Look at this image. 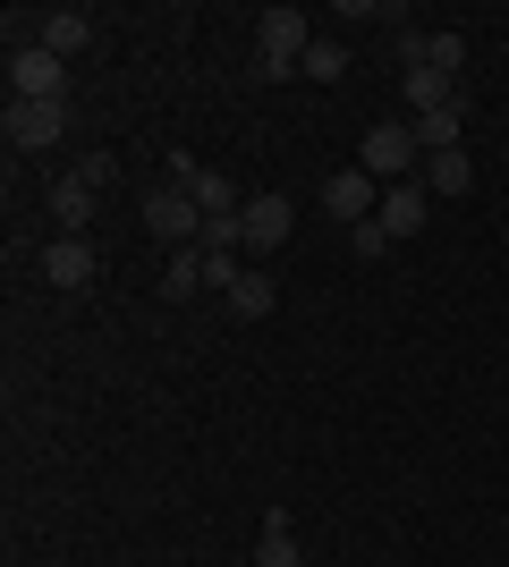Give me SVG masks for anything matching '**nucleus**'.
<instances>
[{
    "label": "nucleus",
    "instance_id": "f257e3e1",
    "mask_svg": "<svg viewBox=\"0 0 509 567\" xmlns=\"http://www.w3.org/2000/svg\"><path fill=\"white\" fill-rule=\"evenodd\" d=\"M306 51H315V34H306V9H264L255 18V76H297L306 69Z\"/></svg>",
    "mask_w": 509,
    "mask_h": 567
},
{
    "label": "nucleus",
    "instance_id": "f03ea898",
    "mask_svg": "<svg viewBox=\"0 0 509 567\" xmlns=\"http://www.w3.org/2000/svg\"><path fill=\"white\" fill-rule=\"evenodd\" d=\"M357 169H365V178H383V187L416 178V169H425V144H416V127H408V118H383V127H365Z\"/></svg>",
    "mask_w": 509,
    "mask_h": 567
},
{
    "label": "nucleus",
    "instance_id": "7ed1b4c3",
    "mask_svg": "<svg viewBox=\"0 0 509 567\" xmlns=\"http://www.w3.org/2000/svg\"><path fill=\"white\" fill-rule=\"evenodd\" d=\"M145 229L153 237H170V246H204V204H195L187 187H145Z\"/></svg>",
    "mask_w": 509,
    "mask_h": 567
},
{
    "label": "nucleus",
    "instance_id": "20e7f679",
    "mask_svg": "<svg viewBox=\"0 0 509 567\" xmlns=\"http://www.w3.org/2000/svg\"><path fill=\"white\" fill-rule=\"evenodd\" d=\"M60 76H69L60 51H43V43L9 51V94H18V102H69V94H60Z\"/></svg>",
    "mask_w": 509,
    "mask_h": 567
},
{
    "label": "nucleus",
    "instance_id": "39448f33",
    "mask_svg": "<svg viewBox=\"0 0 509 567\" xmlns=\"http://www.w3.org/2000/svg\"><path fill=\"white\" fill-rule=\"evenodd\" d=\"M170 187H187L195 204H204V220H230V213H246V204H238V187H230V169H204L195 153H170Z\"/></svg>",
    "mask_w": 509,
    "mask_h": 567
},
{
    "label": "nucleus",
    "instance_id": "423d86ee",
    "mask_svg": "<svg viewBox=\"0 0 509 567\" xmlns=\"http://www.w3.org/2000/svg\"><path fill=\"white\" fill-rule=\"evenodd\" d=\"M0 127H9V144H18V153H51V144L69 136V102H9V118H0Z\"/></svg>",
    "mask_w": 509,
    "mask_h": 567
},
{
    "label": "nucleus",
    "instance_id": "0eeeda50",
    "mask_svg": "<svg viewBox=\"0 0 509 567\" xmlns=\"http://www.w3.org/2000/svg\"><path fill=\"white\" fill-rule=\"evenodd\" d=\"M323 213L339 220V229H357V220L383 213V178H365V169H339L332 187H323Z\"/></svg>",
    "mask_w": 509,
    "mask_h": 567
},
{
    "label": "nucleus",
    "instance_id": "6e6552de",
    "mask_svg": "<svg viewBox=\"0 0 509 567\" xmlns=\"http://www.w3.org/2000/svg\"><path fill=\"white\" fill-rule=\"evenodd\" d=\"M238 229H246V255H281L289 246V195H246Z\"/></svg>",
    "mask_w": 509,
    "mask_h": 567
},
{
    "label": "nucleus",
    "instance_id": "1a4fd4ad",
    "mask_svg": "<svg viewBox=\"0 0 509 567\" xmlns=\"http://www.w3.org/2000/svg\"><path fill=\"white\" fill-rule=\"evenodd\" d=\"M102 255H94V237H51L43 246V280L51 288H94Z\"/></svg>",
    "mask_w": 509,
    "mask_h": 567
},
{
    "label": "nucleus",
    "instance_id": "9d476101",
    "mask_svg": "<svg viewBox=\"0 0 509 567\" xmlns=\"http://www.w3.org/2000/svg\"><path fill=\"white\" fill-rule=\"evenodd\" d=\"M34 43L77 60V51H94V18H85V9H43V18H34Z\"/></svg>",
    "mask_w": 509,
    "mask_h": 567
},
{
    "label": "nucleus",
    "instance_id": "9b49d317",
    "mask_svg": "<svg viewBox=\"0 0 509 567\" xmlns=\"http://www.w3.org/2000/svg\"><path fill=\"white\" fill-rule=\"evenodd\" d=\"M94 204H102V195L85 187L77 169H69V178H51V220H60L69 237H85V229H94Z\"/></svg>",
    "mask_w": 509,
    "mask_h": 567
},
{
    "label": "nucleus",
    "instance_id": "f8f14e48",
    "mask_svg": "<svg viewBox=\"0 0 509 567\" xmlns=\"http://www.w3.org/2000/svg\"><path fill=\"white\" fill-rule=\"evenodd\" d=\"M374 220H383L390 237H416V229H425V178H399V187H383V213H374Z\"/></svg>",
    "mask_w": 509,
    "mask_h": 567
},
{
    "label": "nucleus",
    "instance_id": "ddd939ff",
    "mask_svg": "<svg viewBox=\"0 0 509 567\" xmlns=\"http://www.w3.org/2000/svg\"><path fill=\"white\" fill-rule=\"evenodd\" d=\"M416 178H425V195H467V187H476V162H467V144H459V153H425Z\"/></svg>",
    "mask_w": 509,
    "mask_h": 567
},
{
    "label": "nucleus",
    "instance_id": "4468645a",
    "mask_svg": "<svg viewBox=\"0 0 509 567\" xmlns=\"http://www.w3.org/2000/svg\"><path fill=\"white\" fill-rule=\"evenodd\" d=\"M399 94H408V111H416V118H425V111H459V102H467L459 85H450V76H434V69H416Z\"/></svg>",
    "mask_w": 509,
    "mask_h": 567
},
{
    "label": "nucleus",
    "instance_id": "2eb2a0df",
    "mask_svg": "<svg viewBox=\"0 0 509 567\" xmlns=\"http://www.w3.org/2000/svg\"><path fill=\"white\" fill-rule=\"evenodd\" d=\"M272 297H281V288H272V271H246V280L230 288V297H221V306L238 313V322H264V313H272Z\"/></svg>",
    "mask_w": 509,
    "mask_h": 567
},
{
    "label": "nucleus",
    "instance_id": "dca6fc26",
    "mask_svg": "<svg viewBox=\"0 0 509 567\" xmlns=\"http://www.w3.org/2000/svg\"><path fill=\"white\" fill-rule=\"evenodd\" d=\"M408 127H416V144H425V153H459L467 102H459V111H425V118H408Z\"/></svg>",
    "mask_w": 509,
    "mask_h": 567
},
{
    "label": "nucleus",
    "instance_id": "f3484780",
    "mask_svg": "<svg viewBox=\"0 0 509 567\" xmlns=\"http://www.w3.org/2000/svg\"><path fill=\"white\" fill-rule=\"evenodd\" d=\"M195 288H213V280H204V246H179L170 271H162V297L179 306V297H195Z\"/></svg>",
    "mask_w": 509,
    "mask_h": 567
},
{
    "label": "nucleus",
    "instance_id": "a211bd4d",
    "mask_svg": "<svg viewBox=\"0 0 509 567\" xmlns=\"http://www.w3.org/2000/svg\"><path fill=\"white\" fill-rule=\"evenodd\" d=\"M255 567H306V550H297L289 517H264V543H255Z\"/></svg>",
    "mask_w": 509,
    "mask_h": 567
},
{
    "label": "nucleus",
    "instance_id": "6ab92c4d",
    "mask_svg": "<svg viewBox=\"0 0 509 567\" xmlns=\"http://www.w3.org/2000/svg\"><path fill=\"white\" fill-rule=\"evenodd\" d=\"M425 69L459 85V69H467V34H450V25H441V34H425Z\"/></svg>",
    "mask_w": 509,
    "mask_h": 567
},
{
    "label": "nucleus",
    "instance_id": "aec40b11",
    "mask_svg": "<svg viewBox=\"0 0 509 567\" xmlns=\"http://www.w3.org/2000/svg\"><path fill=\"white\" fill-rule=\"evenodd\" d=\"M297 76H315V85H339V76H348V51L315 34V51H306V69H297Z\"/></svg>",
    "mask_w": 509,
    "mask_h": 567
},
{
    "label": "nucleus",
    "instance_id": "412c9836",
    "mask_svg": "<svg viewBox=\"0 0 509 567\" xmlns=\"http://www.w3.org/2000/svg\"><path fill=\"white\" fill-rule=\"evenodd\" d=\"M383 246H390L383 220H357V229H348V255H357V262H383Z\"/></svg>",
    "mask_w": 509,
    "mask_h": 567
},
{
    "label": "nucleus",
    "instance_id": "4be33fe9",
    "mask_svg": "<svg viewBox=\"0 0 509 567\" xmlns=\"http://www.w3.org/2000/svg\"><path fill=\"white\" fill-rule=\"evenodd\" d=\"M390 51H399V69H425V34H416V25H399V34H390Z\"/></svg>",
    "mask_w": 509,
    "mask_h": 567
},
{
    "label": "nucleus",
    "instance_id": "5701e85b",
    "mask_svg": "<svg viewBox=\"0 0 509 567\" xmlns=\"http://www.w3.org/2000/svg\"><path fill=\"white\" fill-rule=\"evenodd\" d=\"M77 178H85V187H111V178H120V162H111V153H85V162H77Z\"/></svg>",
    "mask_w": 509,
    "mask_h": 567
}]
</instances>
